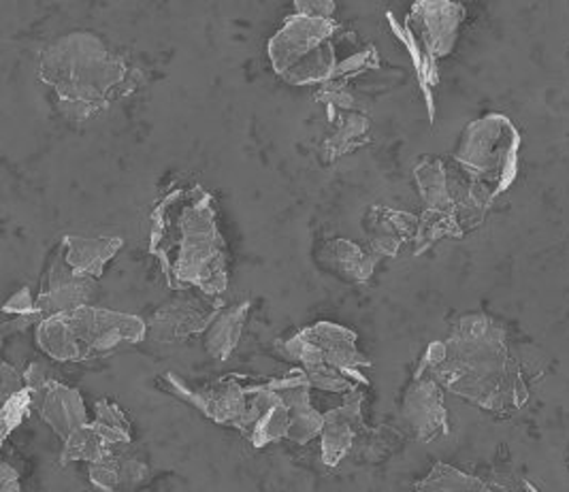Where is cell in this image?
<instances>
[{
    "label": "cell",
    "instance_id": "26",
    "mask_svg": "<svg viewBox=\"0 0 569 492\" xmlns=\"http://www.w3.org/2000/svg\"><path fill=\"white\" fill-rule=\"evenodd\" d=\"M92 424L97 426V431L103 435L104 441L113 450L120 448V445H129L130 440H132L129 418L120 410V405H116L109 399H101L94 405V420H92Z\"/></svg>",
    "mask_w": 569,
    "mask_h": 492
},
{
    "label": "cell",
    "instance_id": "19",
    "mask_svg": "<svg viewBox=\"0 0 569 492\" xmlns=\"http://www.w3.org/2000/svg\"><path fill=\"white\" fill-rule=\"evenodd\" d=\"M288 424L290 415L286 408L284 396L276 389V380L260 384L259 418L248 435L254 448H264L276 441L288 440Z\"/></svg>",
    "mask_w": 569,
    "mask_h": 492
},
{
    "label": "cell",
    "instance_id": "15",
    "mask_svg": "<svg viewBox=\"0 0 569 492\" xmlns=\"http://www.w3.org/2000/svg\"><path fill=\"white\" fill-rule=\"evenodd\" d=\"M34 408H39L43 422L62 441L69 440L73 433H78L83 426L90 424L88 410L78 390L64 386L56 380L37 399Z\"/></svg>",
    "mask_w": 569,
    "mask_h": 492
},
{
    "label": "cell",
    "instance_id": "25",
    "mask_svg": "<svg viewBox=\"0 0 569 492\" xmlns=\"http://www.w3.org/2000/svg\"><path fill=\"white\" fill-rule=\"evenodd\" d=\"M463 227L459 224V218L455 213L443 211H429L418 218V229L415 234V254H422L427 248L438 243L443 237H463Z\"/></svg>",
    "mask_w": 569,
    "mask_h": 492
},
{
    "label": "cell",
    "instance_id": "30",
    "mask_svg": "<svg viewBox=\"0 0 569 492\" xmlns=\"http://www.w3.org/2000/svg\"><path fill=\"white\" fill-rule=\"evenodd\" d=\"M4 315H41L37 310V299H32L28 288H20L4 305H2ZM43 318V315H41Z\"/></svg>",
    "mask_w": 569,
    "mask_h": 492
},
{
    "label": "cell",
    "instance_id": "13",
    "mask_svg": "<svg viewBox=\"0 0 569 492\" xmlns=\"http://www.w3.org/2000/svg\"><path fill=\"white\" fill-rule=\"evenodd\" d=\"M362 401L365 392L355 390L343 396V403L322 414V463L327 466H337L346 454L352 450L355 441L365 433V418H362Z\"/></svg>",
    "mask_w": 569,
    "mask_h": 492
},
{
    "label": "cell",
    "instance_id": "20",
    "mask_svg": "<svg viewBox=\"0 0 569 492\" xmlns=\"http://www.w3.org/2000/svg\"><path fill=\"white\" fill-rule=\"evenodd\" d=\"M322 257L329 262L331 271L355 284H365L378 264V260L369 254V250H362L361 245L346 239H333L325 248Z\"/></svg>",
    "mask_w": 569,
    "mask_h": 492
},
{
    "label": "cell",
    "instance_id": "33",
    "mask_svg": "<svg viewBox=\"0 0 569 492\" xmlns=\"http://www.w3.org/2000/svg\"><path fill=\"white\" fill-rule=\"evenodd\" d=\"M0 491L2 492H20V473L9 465V463H2L0 465Z\"/></svg>",
    "mask_w": 569,
    "mask_h": 492
},
{
    "label": "cell",
    "instance_id": "8",
    "mask_svg": "<svg viewBox=\"0 0 569 492\" xmlns=\"http://www.w3.org/2000/svg\"><path fill=\"white\" fill-rule=\"evenodd\" d=\"M164 382L186 403L211 418L216 424L237 429L250 435L259 415V386L241 384V378H222L203 389H188L176 373H167Z\"/></svg>",
    "mask_w": 569,
    "mask_h": 492
},
{
    "label": "cell",
    "instance_id": "3",
    "mask_svg": "<svg viewBox=\"0 0 569 492\" xmlns=\"http://www.w3.org/2000/svg\"><path fill=\"white\" fill-rule=\"evenodd\" d=\"M39 79L52 90L58 109L78 122L101 116L139 86L127 60L86 30L58 37L41 52Z\"/></svg>",
    "mask_w": 569,
    "mask_h": 492
},
{
    "label": "cell",
    "instance_id": "23",
    "mask_svg": "<svg viewBox=\"0 0 569 492\" xmlns=\"http://www.w3.org/2000/svg\"><path fill=\"white\" fill-rule=\"evenodd\" d=\"M369 134V120L362 111H343L339 118L336 132L325 143V152L329 160H336L339 155L350 154L357 148L365 145Z\"/></svg>",
    "mask_w": 569,
    "mask_h": 492
},
{
    "label": "cell",
    "instance_id": "27",
    "mask_svg": "<svg viewBox=\"0 0 569 492\" xmlns=\"http://www.w3.org/2000/svg\"><path fill=\"white\" fill-rule=\"evenodd\" d=\"M34 408V396L30 390L24 389L2 401V412H0V440H7L30 414Z\"/></svg>",
    "mask_w": 569,
    "mask_h": 492
},
{
    "label": "cell",
    "instance_id": "32",
    "mask_svg": "<svg viewBox=\"0 0 569 492\" xmlns=\"http://www.w3.org/2000/svg\"><path fill=\"white\" fill-rule=\"evenodd\" d=\"M0 375H2V401H7L9 396H13L16 392L27 389L24 384V373L16 371L11 364L2 363L0 367Z\"/></svg>",
    "mask_w": 569,
    "mask_h": 492
},
{
    "label": "cell",
    "instance_id": "6",
    "mask_svg": "<svg viewBox=\"0 0 569 492\" xmlns=\"http://www.w3.org/2000/svg\"><path fill=\"white\" fill-rule=\"evenodd\" d=\"M520 134L506 116H487L471 122L459 141L455 162L473 182L495 197L503 194L517 178Z\"/></svg>",
    "mask_w": 569,
    "mask_h": 492
},
{
    "label": "cell",
    "instance_id": "16",
    "mask_svg": "<svg viewBox=\"0 0 569 492\" xmlns=\"http://www.w3.org/2000/svg\"><path fill=\"white\" fill-rule=\"evenodd\" d=\"M365 229L369 233V254L373 259L397 257L401 245L415 239L418 218L406 211L373 205L367 213Z\"/></svg>",
    "mask_w": 569,
    "mask_h": 492
},
{
    "label": "cell",
    "instance_id": "9",
    "mask_svg": "<svg viewBox=\"0 0 569 492\" xmlns=\"http://www.w3.org/2000/svg\"><path fill=\"white\" fill-rule=\"evenodd\" d=\"M222 303L209 299L206 294L197 292L190 294L181 290L180 297L167 301L150 315L148 322V338L158 343H176L186 341L192 335H201L208 331L211 320L220 311Z\"/></svg>",
    "mask_w": 569,
    "mask_h": 492
},
{
    "label": "cell",
    "instance_id": "4",
    "mask_svg": "<svg viewBox=\"0 0 569 492\" xmlns=\"http://www.w3.org/2000/svg\"><path fill=\"white\" fill-rule=\"evenodd\" d=\"M148 338V322L122 311L83 305L37 324V345L58 363H86L111 357Z\"/></svg>",
    "mask_w": 569,
    "mask_h": 492
},
{
    "label": "cell",
    "instance_id": "22",
    "mask_svg": "<svg viewBox=\"0 0 569 492\" xmlns=\"http://www.w3.org/2000/svg\"><path fill=\"white\" fill-rule=\"evenodd\" d=\"M415 492H492L480 478L457 466L438 463L418 484Z\"/></svg>",
    "mask_w": 569,
    "mask_h": 492
},
{
    "label": "cell",
    "instance_id": "7",
    "mask_svg": "<svg viewBox=\"0 0 569 492\" xmlns=\"http://www.w3.org/2000/svg\"><path fill=\"white\" fill-rule=\"evenodd\" d=\"M466 9L459 2H416L406 18V27L389 22L399 41L412 56L420 88L431 104V90L438 86V60L455 50Z\"/></svg>",
    "mask_w": 569,
    "mask_h": 492
},
{
    "label": "cell",
    "instance_id": "24",
    "mask_svg": "<svg viewBox=\"0 0 569 492\" xmlns=\"http://www.w3.org/2000/svg\"><path fill=\"white\" fill-rule=\"evenodd\" d=\"M116 454L113 448L104 441L103 435L97 431V426L90 422L78 433H73L69 440L64 441L60 463L69 465L73 461H86V463H99L107 456Z\"/></svg>",
    "mask_w": 569,
    "mask_h": 492
},
{
    "label": "cell",
    "instance_id": "11",
    "mask_svg": "<svg viewBox=\"0 0 569 492\" xmlns=\"http://www.w3.org/2000/svg\"><path fill=\"white\" fill-rule=\"evenodd\" d=\"M401 418L418 441H436L450 433L443 392L431 375H415L403 394Z\"/></svg>",
    "mask_w": 569,
    "mask_h": 492
},
{
    "label": "cell",
    "instance_id": "21",
    "mask_svg": "<svg viewBox=\"0 0 569 492\" xmlns=\"http://www.w3.org/2000/svg\"><path fill=\"white\" fill-rule=\"evenodd\" d=\"M418 192L429 211L455 213V201L448 182V169L440 158H422L415 167ZM457 215V213H455Z\"/></svg>",
    "mask_w": 569,
    "mask_h": 492
},
{
    "label": "cell",
    "instance_id": "14",
    "mask_svg": "<svg viewBox=\"0 0 569 492\" xmlns=\"http://www.w3.org/2000/svg\"><path fill=\"white\" fill-rule=\"evenodd\" d=\"M276 389L284 396L290 424L288 440L297 445H306L320 438L322 433V414L311 403V386L301 369L292 371L282 380H276Z\"/></svg>",
    "mask_w": 569,
    "mask_h": 492
},
{
    "label": "cell",
    "instance_id": "28",
    "mask_svg": "<svg viewBox=\"0 0 569 492\" xmlns=\"http://www.w3.org/2000/svg\"><path fill=\"white\" fill-rule=\"evenodd\" d=\"M90 482L99 491H120V456L111 454L99 463H92L90 465Z\"/></svg>",
    "mask_w": 569,
    "mask_h": 492
},
{
    "label": "cell",
    "instance_id": "17",
    "mask_svg": "<svg viewBox=\"0 0 569 492\" xmlns=\"http://www.w3.org/2000/svg\"><path fill=\"white\" fill-rule=\"evenodd\" d=\"M124 241L120 237H76L67 234L60 241L64 259L81 278L101 280L104 264L122 250Z\"/></svg>",
    "mask_w": 569,
    "mask_h": 492
},
{
    "label": "cell",
    "instance_id": "31",
    "mask_svg": "<svg viewBox=\"0 0 569 492\" xmlns=\"http://www.w3.org/2000/svg\"><path fill=\"white\" fill-rule=\"evenodd\" d=\"M295 9H297L299 16L333 20L336 2H331V0H299V2H295Z\"/></svg>",
    "mask_w": 569,
    "mask_h": 492
},
{
    "label": "cell",
    "instance_id": "29",
    "mask_svg": "<svg viewBox=\"0 0 569 492\" xmlns=\"http://www.w3.org/2000/svg\"><path fill=\"white\" fill-rule=\"evenodd\" d=\"M148 478H150V469L146 463L120 456V491H132L143 482H148Z\"/></svg>",
    "mask_w": 569,
    "mask_h": 492
},
{
    "label": "cell",
    "instance_id": "5",
    "mask_svg": "<svg viewBox=\"0 0 569 492\" xmlns=\"http://www.w3.org/2000/svg\"><path fill=\"white\" fill-rule=\"evenodd\" d=\"M336 22L327 18L290 16L269 41L273 71L290 86L331 83L336 79Z\"/></svg>",
    "mask_w": 569,
    "mask_h": 492
},
{
    "label": "cell",
    "instance_id": "2",
    "mask_svg": "<svg viewBox=\"0 0 569 492\" xmlns=\"http://www.w3.org/2000/svg\"><path fill=\"white\" fill-rule=\"evenodd\" d=\"M213 197L199 183L167 192L150 222V254L176 290L218 299L229 288V250Z\"/></svg>",
    "mask_w": 569,
    "mask_h": 492
},
{
    "label": "cell",
    "instance_id": "1",
    "mask_svg": "<svg viewBox=\"0 0 569 492\" xmlns=\"http://www.w3.org/2000/svg\"><path fill=\"white\" fill-rule=\"evenodd\" d=\"M415 375H431L441 389L492 414H512L529 401V389L508 348L506 331L487 313L459 318L448 339L427 348Z\"/></svg>",
    "mask_w": 569,
    "mask_h": 492
},
{
    "label": "cell",
    "instance_id": "12",
    "mask_svg": "<svg viewBox=\"0 0 569 492\" xmlns=\"http://www.w3.org/2000/svg\"><path fill=\"white\" fill-rule=\"evenodd\" d=\"M301 333L318 348L325 367H331L336 371L346 373L348 378H352L361 386L369 384V380L365 378V373H361V369L371 367V361L357 348V333L355 331H350L341 324H336V322L322 320V322L311 324L308 329H301Z\"/></svg>",
    "mask_w": 569,
    "mask_h": 492
},
{
    "label": "cell",
    "instance_id": "10",
    "mask_svg": "<svg viewBox=\"0 0 569 492\" xmlns=\"http://www.w3.org/2000/svg\"><path fill=\"white\" fill-rule=\"evenodd\" d=\"M94 294H97V280L81 278L76 273L73 267L64 259L62 248L58 245L48 264L41 292L37 297V310L43 315V320L50 315L90 305Z\"/></svg>",
    "mask_w": 569,
    "mask_h": 492
},
{
    "label": "cell",
    "instance_id": "18",
    "mask_svg": "<svg viewBox=\"0 0 569 492\" xmlns=\"http://www.w3.org/2000/svg\"><path fill=\"white\" fill-rule=\"evenodd\" d=\"M250 313V303H237L233 308L222 305L211 320L208 331L203 333V345L211 359L229 361L233 357L234 348L239 345L241 333L246 329V320Z\"/></svg>",
    "mask_w": 569,
    "mask_h": 492
}]
</instances>
